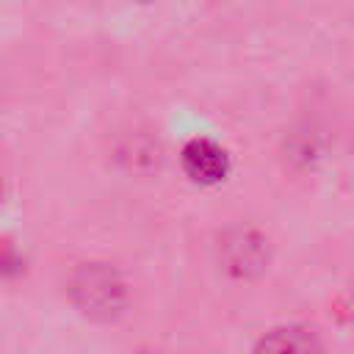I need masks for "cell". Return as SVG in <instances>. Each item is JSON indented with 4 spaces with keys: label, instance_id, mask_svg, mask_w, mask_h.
<instances>
[{
    "label": "cell",
    "instance_id": "cell-1",
    "mask_svg": "<svg viewBox=\"0 0 354 354\" xmlns=\"http://www.w3.org/2000/svg\"><path fill=\"white\" fill-rule=\"evenodd\" d=\"M72 296L83 307V313L111 318L113 313L122 310L124 285H122V279L113 268L91 263V266H83L72 277Z\"/></svg>",
    "mask_w": 354,
    "mask_h": 354
},
{
    "label": "cell",
    "instance_id": "cell-2",
    "mask_svg": "<svg viewBox=\"0 0 354 354\" xmlns=\"http://www.w3.org/2000/svg\"><path fill=\"white\" fill-rule=\"evenodd\" d=\"M183 166L196 183H216L227 174V152L210 138H194L183 149Z\"/></svg>",
    "mask_w": 354,
    "mask_h": 354
},
{
    "label": "cell",
    "instance_id": "cell-3",
    "mask_svg": "<svg viewBox=\"0 0 354 354\" xmlns=\"http://www.w3.org/2000/svg\"><path fill=\"white\" fill-rule=\"evenodd\" d=\"M221 257H224V263H227L230 271L249 274V271H257L266 263V246H263V241L254 232L238 230V232H232V235L224 238Z\"/></svg>",
    "mask_w": 354,
    "mask_h": 354
},
{
    "label": "cell",
    "instance_id": "cell-4",
    "mask_svg": "<svg viewBox=\"0 0 354 354\" xmlns=\"http://www.w3.org/2000/svg\"><path fill=\"white\" fill-rule=\"evenodd\" d=\"M254 354H318V340L301 326H279L260 337Z\"/></svg>",
    "mask_w": 354,
    "mask_h": 354
}]
</instances>
